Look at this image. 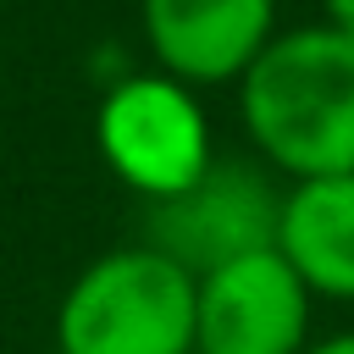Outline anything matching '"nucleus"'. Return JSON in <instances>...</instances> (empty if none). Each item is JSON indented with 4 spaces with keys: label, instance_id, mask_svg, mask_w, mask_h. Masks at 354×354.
<instances>
[{
    "label": "nucleus",
    "instance_id": "1a4fd4ad",
    "mask_svg": "<svg viewBox=\"0 0 354 354\" xmlns=\"http://www.w3.org/2000/svg\"><path fill=\"white\" fill-rule=\"evenodd\" d=\"M304 354H354V332H337V337H321V343H310Z\"/></svg>",
    "mask_w": 354,
    "mask_h": 354
},
{
    "label": "nucleus",
    "instance_id": "f257e3e1",
    "mask_svg": "<svg viewBox=\"0 0 354 354\" xmlns=\"http://www.w3.org/2000/svg\"><path fill=\"white\" fill-rule=\"evenodd\" d=\"M238 111L249 144L293 183L354 171V33L332 22L271 33L238 77Z\"/></svg>",
    "mask_w": 354,
    "mask_h": 354
},
{
    "label": "nucleus",
    "instance_id": "6e6552de",
    "mask_svg": "<svg viewBox=\"0 0 354 354\" xmlns=\"http://www.w3.org/2000/svg\"><path fill=\"white\" fill-rule=\"evenodd\" d=\"M321 11H326V22H332V28L354 33V0H321Z\"/></svg>",
    "mask_w": 354,
    "mask_h": 354
},
{
    "label": "nucleus",
    "instance_id": "0eeeda50",
    "mask_svg": "<svg viewBox=\"0 0 354 354\" xmlns=\"http://www.w3.org/2000/svg\"><path fill=\"white\" fill-rule=\"evenodd\" d=\"M277 249L310 293L354 299V171L299 177L277 210Z\"/></svg>",
    "mask_w": 354,
    "mask_h": 354
},
{
    "label": "nucleus",
    "instance_id": "423d86ee",
    "mask_svg": "<svg viewBox=\"0 0 354 354\" xmlns=\"http://www.w3.org/2000/svg\"><path fill=\"white\" fill-rule=\"evenodd\" d=\"M277 33V0H144V39L166 77L238 83Z\"/></svg>",
    "mask_w": 354,
    "mask_h": 354
},
{
    "label": "nucleus",
    "instance_id": "39448f33",
    "mask_svg": "<svg viewBox=\"0 0 354 354\" xmlns=\"http://www.w3.org/2000/svg\"><path fill=\"white\" fill-rule=\"evenodd\" d=\"M277 210H282V194H271L260 171L210 160L199 183L149 205V243L199 277L232 254L277 243Z\"/></svg>",
    "mask_w": 354,
    "mask_h": 354
},
{
    "label": "nucleus",
    "instance_id": "20e7f679",
    "mask_svg": "<svg viewBox=\"0 0 354 354\" xmlns=\"http://www.w3.org/2000/svg\"><path fill=\"white\" fill-rule=\"evenodd\" d=\"M310 288L277 243L199 271L194 354H304Z\"/></svg>",
    "mask_w": 354,
    "mask_h": 354
},
{
    "label": "nucleus",
    "instance_id": "f03ea898",
    "mask_svg": "<svg viewBox=\"0 0 354 354\" xmlns=\"http://www.w3.org/2000/svg\"><path fill=\"white\" fill-rule=\"evenodd\" d=\"M199 277L155 243H127L77 271L55 310L61 354H194Z\"/></svg>",
    "mask_w": 354,
    "mask_h": 354
},
{
    "label": "nucleus",
    "instance_id": "7ed1b4c3",
    "mask_svg": "<svg viewBox=\"0 0 354 354\" xmlns=\"http://www.w3.org/2000/svg\"><path fill=\"white\" fill-rule=\"evenodd\" d=\"M94 138H100L105 166H111L133 194H144L149 205L183 194V188L199 183V177L210 171V160H216V149H210V122H205L194 88L177 83V77H166V72L122 77V83L100 100Z\"/></svg>",
    "mask_w": 354,
    "mask_h": 354
}]
</instances>
